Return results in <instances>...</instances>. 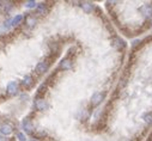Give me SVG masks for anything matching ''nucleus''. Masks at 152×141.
<instances>
[{
  "label": "nucleus",
  "mask_w": 152,
  "mask_h": 141,
  "mask_svg": "<svg viewBox=\"0 0 152 141\" xmlns=\"http://www.w3.org/2000/svg\"><path fill=\"white\" fill-rule=\"evenodd\" d=\"M103 98H104V95H103L102 92H96L95 95L92 96V98H91L92 105H98L103 100Z\"/></svg>",
  "instance_id": "nucleus-1"
},
{
  "label": "nucleus",
  "mask_w": 152,
  "mask_h": 141,
  "mask_svg": "<svg viewBox=\"0 0 152 141\" xmlns=\"http://www.w3.org/2000/svg\"><path fill=\"white\" fill-rule=\"evenodd\" d=\"M0 133L3 134V135H10V134L12 133V127L9 124V123H3L1 126H0Z\"/></svg>",
  "instance_id": "nucleus-2"
},
{
  "label": "nucleus",
  "mask_w": 152,
  "mask_h": 141,
  "mask_svg": "<svg viewBox=\"0 0 152 141\" xmlns=\"http://www.w3.org/2000/svg\"><path fill=\"white\" fill-rule=\"evenodd\" d=\"M18 91V84L16 82H10L7 84V92L9 95H16Z\"/></svg>",
  "instance_id": "nucleus-3"
},
{
  "label": "nucleus",
  "mask_w": 152,
  "mask_h": 141,
  "mask_svg": "<svg viewBox=\"0 0 152 141\" xmlns=\"http://www.w3.org/2000/svg\"><path fill=\"white\" fill-rule=\"evenodd\" d=\"M48 68H49V63L46 62V61L40 62V63L36 66V71H37L38 73H44V72H47Z\"/></svg>",
  "instance_id": "nucleus-4"
},
{
  "label": "nucleus",
  "mask_w": 152,
  "mask_h": 141,
  "mask_svg": "<svg viewBox=\"0 0 152 141\" xmlns=\"http://www.w3.org/2000/svg\"><path fill=\"white\" fill-rule=\"evenodd\" d=\"M113 45L115 47L116 49H123L125 47H126V43H125L121 38L116 37V38H114V41H113Z\"/></svg>",
  "instance_id": "nucleus-5"
},
{
  "label": "nucleus",
  "mask_w": 152,
  "mask_h": 141,
  "mask_svg": "<svg viewBox=\"0 0 152 141\" xmlns=\"http://www.w3.org/2000/svg\"><path fill=\"white\" fill-rule=\"evenodd\" d=\"M72 67V62H71V60H68V59H64L62 61L60 62V68L61 69H65V71H67V69H70Z\"/></svg>",
  "instance_id": "nucleus-6"
},
{
  "label": "nucleus",
  "mask_w": 152,
  "mask_h": 141,
  "mask_svg": "<svg viewBox=\"0 0 152 141\" xmlns=\"http://www.w3.org/2000/svg\"><path fill=\"white\" fill-rule=\"evenodd\" d=\"M36 108L38 110H46L48 108V104L44 99H38V100H36Z\"/></svg>",
  "instance_id": "nucleus-7"
},
{
  "label": "nucleus",
  "mask_w": 152,
  "mask_h": 141,
  "mask_svg": "<svg viewBox=\"0 0 152 141\" xmlns=\"http://www.w3.org/2000/svg\"><path fill=\"white\" fill-rule=\"evenodd\" d=\"M23 128L25 129V132H28V133H31V132H32L34 127H32V123L30 122V120L25 118V120L23 121Z\"/></svg>",
  "instance_id": "nucleus-8"
},
{
  "label": "nucleus",
  "mask_w": 152,
  "mask_h": 141,
  "mask_svg": "<svg viewBox=\"0 0 152 141\" xmlns=\"http://www.w3.org/2000/svg\"><path fill=\"white\" fill-rule=\"evenodd\" d=\"M82 7H83V10H84L85 12L90 13V12H92V10H94V4H92V3H89V1H85V3L82 4Z\"/></svg>",
  "instance_id": "nucleus-9"
},
{
  "label": "nucleus",
  "mask_w": 152,
  "mask_h": 141,
  "mask_svg": "<svg viewBox=\"0 0 152 141\" xmlns=\"http://www.w3.org/2000/svg\"><path fill=\"white\" fill-rule=\"evenodd\" d=\"M143 12L146 17L151 18L152 17V5H145L143 7Z\"/></svg>",
  "instance_id": "nucleus-10"
},
{
  "label": "nucleus",
  "mask_w": 152,
  "mask_h": 141,
  "mask_svg": "<svg viewBox=\"0 0 152 141\" xmlns=\"http://www.w3.org/2000/svg\"><path fill=\"white\" fill-rule=\"evenodd\" d=\"M32 82H34V80H32V78L30 76H25L24 79H23V85L25 87H30L32 85Z\"/></svg>",
  "instance_id": "nucleus-11"
},
{
  "label": "nucleus",
  "mask_w": 152,
  "mask_h": 141,
  "mask_svg": "<svg viewBox=\"0 0 152 141\" xmlns=\"http://www.w3.org/2000/svg\"><path fill=\"white\" fill-rule=\"evenodd\" d=\"M143 118L147 124H152V114L151 112H145L143 115Z\"/></svg>",
  "instance_id": "nucleus-12"
},
{
  "label": "nucleus",
  "mask_w": 152,
  "mask_h": 141,
  "mask_svg": "<svg viewBox=\"0 0 152 141\" xmlns=\"http://www.w3.org/2000/svg\"><path fill=\"white\" fill-rule=\"evenodd\" d=\"M46 12H47L46 5H44V4H40V5L37 6V13H38V15H41V16H43Z\"/></svg>",
  "instance_id": "nucleus-13"
},
{
  "label": "nucleus",
  "mask_w": 152,
  "mask_h": 141,
  "mask_svg": "<svg viewBox=\"0 0 152 141\" xmlns=\"http://www.w3.org/2000/svg\"><path fill=\"white\" fill-rule=\"evenodd\" d=\"M22 19H23V17H22L21 15H18V16H16L15 18L12 19V23H11V24H12L13 26H16V25H18L19 23L22 22Z\"/></svg>",
  "instance_id": "nucleus-14"
},
{
  "label": "nucleus",
  "mask_w": 152,
  "mask_h": 141,
  "mask_svg": "<svg viewBox=\"0 0 152 141\" xmlns=\"http://www.w3.org/2000/svg\"><path fill=\"white\" fill-rule=\"evenodd\" d=\"M26 24H28L29 26H34V25L36 24V19H35V17L28 16V18H26Z\"/></svg>",
  "instance_id": "nucleus-15"
},
{
  "label": "nucleus",
  "mask_w": 152,
  "mask_h": 141,
  "mask_svg": "<svg viewBox=\"0 0 152 141\" xmlns=\"http://www.w3.org/2000/svg\"><path fill=\"white\" fill-rule=\"evenodd\" d=\"M25 6H26V7H29V9H31V7H35V6H36V1H34V0H30V1H26V3H25Z\"/></svg>",
  "instance_id": "nucleus-16"
},
{
  "label": "nucleus",
  "mask_w": 152,
  "mask_h": 141,
  "mask_svg": "<svg viewBox=\"0 0 152 141\" xmlns=\"http://www.w3.org/2000/svg\"><path fill=\"white\" fill-rule=\"evenodd\" d=\"M46 135H47V133H46L44 130H40V132L35 133V136H37V138H44Z\"/></svg>",
  "instance_id": "nucleus-17"
},
{
  "label": "nucleus",
  "mask_w": 152,
  "mask_h": 141,
  "mask_svg": "<svg viewBox=\"0 0 152 141\" xmlns=\"http://www.w3.org/2000/svg\"><path fill=\"white\" fill-rule=\"evenodd\" d=\"M17 138H18L19 141H25L26 140V138H25V135H24L23 133H18L17 134Z\"/></svg>",
  "instance_id": "nucleus-18"
},
{
  "label": "nucleus",
  "mask_w": 152,
  "mask_h": 141,
  "mask_svg": "<svg viewBox=\"0 0 152 141\" xmlns=\"http://www.w3.org/2000/svg\"><path fill=\"white\" fill-rule=\"evenodd\" d=\"M0 141H7V139H6V136L0 135Z\"/></svg>",
  "instance_id": "nucleus-19"
}]
</instances>
